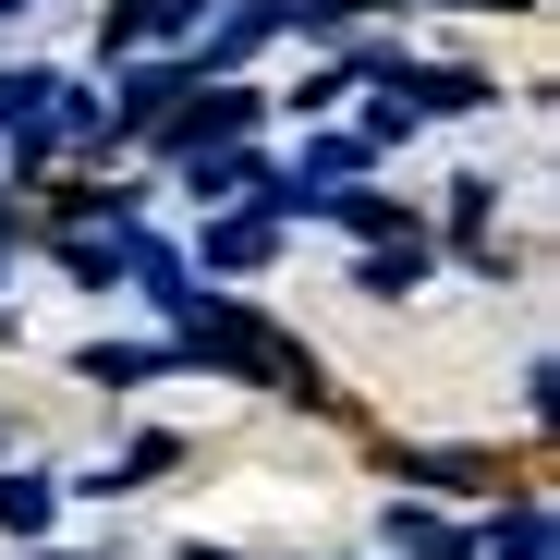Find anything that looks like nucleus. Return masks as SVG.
I'll use <instances>...</instances> for the list:
<instances>
[{"instance_id":"obj_1","label":"nucleus","mask_w":560,"mask_h":560,"mask_svg":"<svg viewBox=\"0 0 560 560\" xmlns=\"http://www.w3.org/2000/svg\"><path fill=\"white\" fill-rule=\"evenodd\" d=\"M415 268H427V244L402 232V244H378V256H365V293H415Z\"/></svg>"},{"instance_id":"obj_2","label":"nucleus","mask_w":560,"mask_h":560,"mask_svg":"<svg viewBox=\"0 0 560 560\" xmlns=\"http://www.w3.org/2000/svg\"><path fill=\"white\" fill-rule=\"evenodd\" d=\"M49 524V488L37 476H0V536H37Z\"/></svg>"},{"instance_id":"obj_3","label":"nucleus","mask_w":560,"mask_h":560,"mask_svg":"<svg viewBox=\"0 0 560 560\" xmlns=\"http://www.w3.org/2000/svg\"><path fill=\"white\" fill-rule=\"evenodd\" d=\"M244 122H256V98H208V110H196V122H183V147H232V135H244Z\"/></svg>"},{"instance_id":"obj_4","label":"nucleus","mask_w":560,"mask_h":560,"mask_svg":"<svg viewBox=\"0 0 560 560\" xmlns=\"http://www.w3.org/2000/svg\"><path fill=\"white\" fill-rule=\"evenodd\" d=\"M256 256H268V220H220L208 232V268H256Z\"/></svg>"},{"instance_id":"obj_5","label":"nucleus","mask_w":560,"mask_h":560,"mask_svg":"<svg viewBox=\"0 0 560 560\" xmlns=\"http://www.w3.org/2000/svg\"><path fill=\"white\" fill-rule=\"evenodd\" d=\"M0 13H25V0H0Z\"/></svg>"}]
</instances>
